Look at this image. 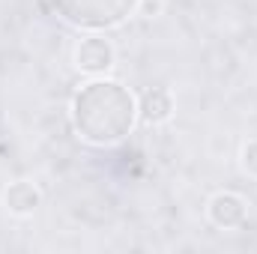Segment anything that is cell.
<instances>
[{
  "instance_id": "obj_6",
  "label": "cell",
  "mask_w": 257,
  "mask_h": 254,
  "mask_svg": "<svg viewBox=\"0 0 257 254\" xmlns=\"http://www.w3.org/2000/svg\"><path fill=\"white\" fill-rule=\"evenodd\" d=\"M3 203H6V209H9L12 215H30V212L39 209L42 194H39V189H36L33 183L18 180V183H12L9 189L3 191Z\"/></svg>"
},
{
  "instance_id": "obj_7",
  "label": "cell",
  "mask_w": 257,
  "mask_h": 254,
  "mask_svg": "<svg viewBox=\"0 0 257 254\" xmlns=\"http://www.w3.org/2000/svg\"><path fill=\"white\" fill-rule=\"evenodd\" d=\"M242 171L248 177H257V141H248L242 147Z\"/></svg>"
},
{
  "instance_id": "obj_3",
  "label": "cell",
  "mask_w": 257,
  "mask_h": 254,
  "mask_svg": "<svg viewBox=\"0 0 257 254\" xmlns=\"http://www.w3.org/2000/svg\"><path fill=\"white\" fill-rule=\"evenodd\" d=\"M206 212H209V221H212L215 227L233 230V227H242V224H245L248 203H245V197L236 194V191H218V194H212Z\"/></svg>"
},
{
  "instance_id": "obj_4",
  "label": "cell",
  "mask_w": 257,
  "mask_h": 254,
  "mask_svg": "<svg viewBox=\"0 0 257 254\" xmlns=\"http://www.w3.org/2000/svg\"><path fill=\"white\" fill-rule=\"evenodd\" d=\"M114 57H117L114 45L108 39H102V36H87L75 48V66L81 72H87V75H96V78L105 75L114 66Z\"/></svg>"
},
{
  "instance_id": "obj_1",
  "label": "cell",
  "mask_w": 257,
  "mask_h": 254,
  "mask_svg": "<svg viewBox=\"0 0 257 254\" xmlns=\"http://www.w3.org/2000/svg\"><path fill=\"white\" fill-rule=\"evenodd\" d=\"M138 120V99L120 81L93 78L72 99V126L93 147H114Z\"/></svg>"
},
{
  "instance_id": "obj_5",
  "label": "cell",
  "mask_w": 257,
  "mask_h": 254,
  "mask_svg": "<svg viewBox=\"0 0 257 254\" xmlns=\"http://www.w3.org/2000/svg\"><path fill=\"white\" fill-rule=\"evenodd\" d=\"M138 117L150 126H159L174 117V96L165 87H150L138 99Z\"/></svg>"
},
{
  "instance_id": "obj_2",
  "label": "cell",
  "mask_w": 257,
  "mask_h": 254,
  "mask_svg": "<svg viewBox=\"0 0 257 254\" xmlns=\"http://www.w3.org/2000/svg\"><path fill=\"white\" fill-rule=\"evenodd\" d=\"M48 3L66 24L99 33L120 27L128 15H135L141 0H48Z\"/></svg>"
}]
</instances>
